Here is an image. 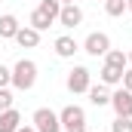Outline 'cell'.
I'll list each match as a JSON object with an SVG mask.
<instances>
[{"mask_svg":"<svg viewBox=\"0 0 132 132\" xmlns=\"http://www.w3.org/2000/svg\"><path fill=\"white\" fill-rule=\"evenodd\" d=\"M34 83H37V65L31 59H19L12 68V86L28 92V89H34Z\"/></svg>","mask_w":132,"mask_h":132,"instance_id":"1","label":"cell"},{"mask_svg":"<svg viewBox=\"0 0 132 132\" xmlns=\"http://www.w3.org/2000/svg\"><path fill=\"white\" fill-rule=\"evenodd\" d=\"M62 120V132H86V111L80 104H65L59 111Z\"/></svg>","mask_w":132,"mask_h":132,"instance_id":"2","label":"cell"},{"mask_svg":"<svg viewBox=\"0 0 132 132\" xmlns=\"http://www.w3.org/2000/svg\"><path fill=\"white\" fill-rule=\"evenodd\" d=\"M31 120H34L37 132H62V120H59V114L52 108H37Z\"/></svg>","mask_w":132,"mask_h":132,"instance_id":"3","label":"cell"},{"mask_svg":"<svg viewBox=\"0 0 132 132\" xmlns=\"http://www.w3.org/2000/svg\"><path fill=\"white\" fill-rule=\"evenodd\" d=\"M68 89L74 92V95H80V92H89V86H92V71L83 65H77L74 71H68Z\"/></svg>","mask_w":132,"mask_h":132,"instance_id":"4","label":"cell"},{"mask_svg":"<svg viewBox=\"0 0 132 132\" xmlns=\"http://www.w3.org/2000/svg\"><path fill=\"white\" fill-rule=\"evenodd\" d=\"M108 49H111V37L104 31H92L86 40H83V52H89V55H108Z\"/></svg>","mask_w":132,"mask_h":132,"instance_id":"5","label":"cell"},{"mask_svg":"<svg viewBox=\"0 0 132 132\" xmlns=\"http://www.w3.org/2000/svg\"><path fill=\"white\" fill-rule=\"evenodd\" d=\"M111 108H114L117 117H132V92L123 89V86L117 92H111Z\"/></svg>","mask_w":132,"mask_h":132,"instance_id":"6","label":"cell"},{"mask_svg":"<svg viewBox=\"0 0 132 132\" xmlns=\"http://www.w3.org/2000/svg\"><path fill=\"white\" fill-rule=\"evenodd\" d=\"M83 22V9L77 3H62V12H59V25L62 28H77Z\"/></svg>","mask_w":132,"mask_h":132,"instance_id":"7","label":"cell"},{"mask_svg":"<svg viewBox=\"0 0 132 132\" xmlns=\"http://www.w3.org/2000/svg\"><path fill=\"white\" fill-rule=\"evenodd\" d=\"M55 55H62V59H71L74 52H80V43L71 37V34H62V37H55Z\"/></svg>","mask_w":132,"mask_h":132,"instance_id":"8","label":"cell"},{"mask_svg":"<svg viewBox=\"0 0 132 132\" xmlns=\"http://www.w3.org/2000/svg\"><path fill=\"white\" fill-rule=\"evenodd\" d=\"M15 43H19L22 49H34V46L40 43V31L31 28V25H25V28H19V34H15Z\"/></svg>","mask_w":132,"mask_h":132,"instance_id":"9","label":"cell"},{"mask_svg":"<svg viewBox=\"0 0 132 132\" xmlns=\"http://www.w3.org/2000/svg\"><path fill=\"white\" fill-rule=\"evenodd\" d=\"M19 19L12 15V12H6V15H0V40H15V34H19Z\"/></svg>","mask_w":132,"mask_h":132,"instance_id":"10","label":"cell"},{"mask_svg":"<svg viewBox=\"0 0 132 132\" xmlns=\"http://www.w3.org/2000/svg\"><path fill=\"white\" fill-rule=\"evenodd\" d=\"M19 126H22V114H19L15 108L0 111V132H15Z\"/></svg>","mask_w":132,"mask_h":132,"instance_id":"11","label":"cell"},{"mask_svg":"<svg viewBox=\"0 0 132 132\" xmlns=\"http://www.w3.org/2000/svg\"><path fill=\"white\" fill-rule=\"evenodd\" d=\"M98 83H104V86H120L123 83V71L120 68H111V65H101Z\"/></svg>","mask_w":132,"mask_h":132,"instance_id":"12","label":"cell"},{"mask_svg":"<svg viewBox=\"0 0 132 132\" xmlns=\"http://www.w3.org/2000/svg\"><path fill=\"white\" fill-rule=\"evenodd\" d=\"M89 101L95 104V108H104V104H111V92H108V86L104 83H98V86H89Z\"/></svg>","mask_w":132,"mask_h":132,"instance_id":"13","label":"cell"},{"mask_svg":"<svg viewBox=\"0 0 132 132\" xmlns=\"http://www.w3.org/2000/svg\"><path fill=\"white\" fill-rule=\"evenodd\" d=\"M104 65L126 71V68H129V59H126V52H123V49H108V55H104Z\"/></svg>","mask_w":132,"mask_h":132,"instance_id":"14","label":"cell"},{"mask_svg":"<svg viewBox=\"0 0 132 132\" xmlns=\"http://www.w3.org/2000/svg\"><path fill=\"white\" fill-rule=\"evenodd\" d=\"M49 22H59V12H62V0H40V6H37Z\"/></svg>","mask_w":132,"mask_h":132,"instance_id":"15","label":"cell"},{"mask_svg":"<svg viewBox=\"0 0 132 132\" xmlns=\"http://www.w3.org/2000/svg\"><path fill=\"white\" fill-rule=\"evenodd\" d=\"M28 22H31V28H37L40 34L46 31V28H52V22H49V19H46V15L40 12V9H34V12H31V19H28Z\"/></svg>","mask_w":132,"mask_h":132,"instance_id":"16","label":"cell"},{"mask_svg":"<svg viewBox=\"0 0 132 132\" xmlns=\"http://www.w3.org/2000/svg\"><path fill=\"white\" fill-rule=\"evenodd\" d=\"M104 12H108L111 19L123 15V12H126V0H104Z\"/></svg>","mask_w":132,"mask_h":132,"instance_id":"17","label":"cell"},{"mask_svg":"<svg viewBox=\"0 0 132 132\" xmlns=\"http://www.w3.org/2000/svg\"><path fill=\"white\" fill-rule=\"evenodd\" d=\"M111 132H132V117H117L111 123Z\"/></svg>","mask_w":132,"mask_h":132,"instance_id":"18","label":"cell"},{"mask_svg":"<svg viewBox=\"0 0 132 132\" xmlns=\"http://www.w3.org/2000/svg\"><path fill=\"white\" fill-rule=\"evenodd\" d=\"M9 83H12V71H9L6 65H0V89H6Z\"/></svg>","mask_w":132,"mask_h":132,"instance_id":"19","label":"cell"},{"mask_svg":"<svg viewBox=\"0 0 132 132\" xmlns=\"http://www.w3.org/2000/svg\"><path fill=\"white\" fill-rule=\"evenodd\" d=\"M9 108H12V92L0 89V111H9Z\"/></svg>","mask_w":132,"mask_h":132,"instance_id":"20","label":"cell"},{"mask_svg":"<svg viewBox=\"0 0 132 132\" xmlns=\"http://www.w3.org/2000/svg\"><path fill=\"white\" fill-rule=\"evenodd\" d=\"M120 86L132 92V68H126V71H123V83H120Z\"/></svg>","mask_w":132,"mask_h":132,"instance_id":"21","label":"cell"},{"mask_svg":"<svg viewBox=\"0 0 132 132\" xmlns=\"http://www.w3.org/2000/svg\"><path fill=\"white\" fill-rule=\"evenodd\" d=\"M15 132H37V129H34V126H19Z\"/></svg>","mask_w":132,"mask_h":132,"instance_id":"22","label":"cell"},{"mask_svg":"<svg viewBox=\"0 0 132 132\" xmlns=\"http://www.w3.org/2000/svg\"><path fill=\"white\" fill-rule=\"evenodd\" d=\"M126 12H132V0H126Z\"/></svg>","mask_w":132,"mask_h":132,"instance_id":"23","label":"cell"},{"mask_svg":"<svg viewBox=\"0 0 132 132\" xmlns=\"http://www.w3.org/2000/svg\"><path fill=\"white\" fill-rule=\"evenodd\" d=\"M126 59H129V68H132V49H129V52H126Z\"/></svg>","mask_w":132,"mask_h":132,"instance_id":"24","label":"cell"},{"mask_svg":"<svg viewBox=\"0 0 132 132\" xmlns=\"http://www.w3.org/2000/svg\"><path fill=\"white\" fill-rule=\"evenodd\" d=\"M62 3H77V0H62Z\"/></svg>","mask_w":132,"mask_h":132,"instance_id":"25","label":"cell"}]
</instances>
